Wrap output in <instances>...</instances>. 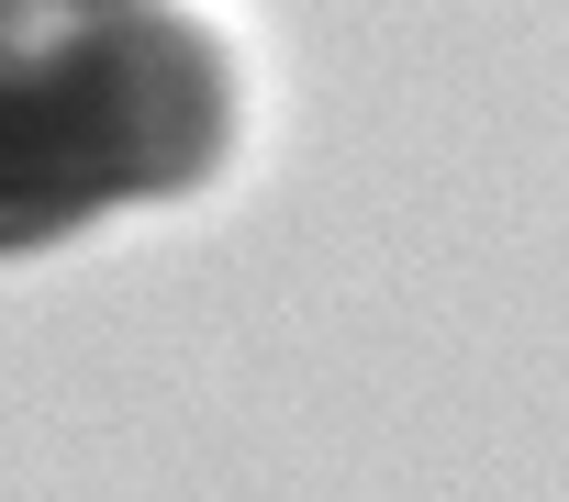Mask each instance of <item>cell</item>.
Segmentation results:
<instances>
[{
  "instance_id": "cell-1",
  "label": "cell",
  "mask_w": 569,
  "mask_h": 502,
  "mask_svg": "<svg viewBox=\"0 0 569 502\" xmlns=\"http://www.w3.org/2000/svg\"><path fill=\"white\" fill-rule=\"evenodd\" d=\"M234 157V57L168 12H0V258L90 234L112 201H190Z\"/></svg>"
},
{
  "instance_id": "cell-2",
  "label": "cell",
  "mask_w": 569,
  "mask_h": 502,
  "mask_svg": "<svg viewBox=\"0 0 569 502\" xmlns=\"http://www.w3.org/2000/svg\"><path fill=\"white\" fill-rule=\"evenodd\" d=\"M0 12H112V0H0Z\"/></svg>"
}]
</instances>
